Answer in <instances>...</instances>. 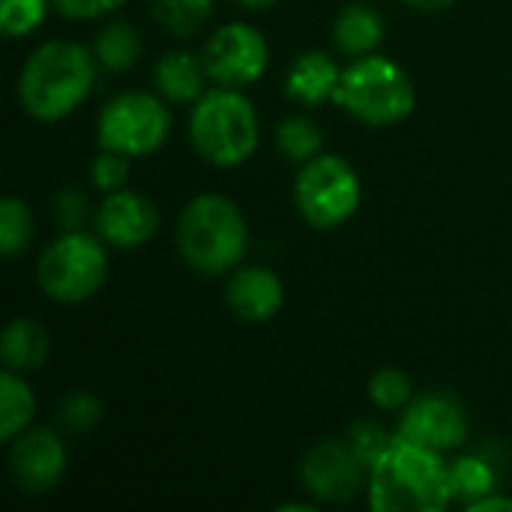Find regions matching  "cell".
<instances>
[{
  "instance_id": "cell-1",
  "label": "cell",
  "mask_w": 512,
  "mask_h": 512,
  "mask_svg": "<svg viewBox=\"0 0 512 512\" xmlns=\"http://www.w3.org/2000/svg\"><path fill=\"white\" fill-rule=\"evenodd\" d=\"M96 54L72 39H48L18 72V102L39 123L69 117L96 84Z\"/></svg>"
},
{
  "instance_id": "cell-2",
  "label": "cell",
  "mask_w": 512,
  "mask_h": 512,
  "mask_svg": "<svg viewBox=\"0 0 512 512\" xmlns=\"http://www.w3.org/2000/svg\"><path fill=\"white\" fill-rule=\"evenodd\" d=\"M369 507L375 512H441L453 501L444 453L396 438L369 468Z\"/></svg>"
},
{
  "instance_id": "cell-3",
  "label": "cell",
  "mask_w": 512,
  "mask_h": 512,
  "mask_svg": "<svg viewBox=\"0 0 512 512\" xmlns=\"http://www.w3.org/2000/svg\"><path fill=\"white\" fill-rule=\"evenodd\" d=\"M177 252L201 276L234 273L249 249V225L243 210L219 192L195 195L177 216Z\"/></svg>"
},
{
  "instance_id": "cell-4",
  "label": "cell",
  "mask_w": 512,
  "mask_h": 512,
  "mask_svg": "<svg viewBox=\"0 0 512 512\" xmlns=\"http://www.w3.org/2000/svg\"><path fill=\"white\" fill-rule=\"evenodd\" d=\"M189 141L204 162L216 168H237L258 150V111L243 90L216 87L195 102L189 117Z\"/></svg>"
},
{
  "instance_id": "cell-5",
  "label": "cell",
  "mask_w": 512,
  "mask_h": 512,
  "mask_svg": "<svg viewBox=\"0 0 512 512\" xmlns=\"http://www.w3.org/2000/svg\"><path fill=\"white\" fill-rule=\"evenodd\" d=\"M333 102L366 126H393L411 117L417 90L411 75L390 57H354L339 78Z\"/></svg>"
},
{
  "instance_id": "cell-6",
  "label": "cell",
  "mask_w": 512,
  "mask_h": 512,
  "mask_svg": "<svg viewBox=\"0 0 512 512\" xmlns=\"http://www.w3.org/2000/svg\"><path fill=\"white\" fill-rule=\"evenodd\" d=\"M108 279V252L99 234L63 231L36 261V282L54 303L75 306L99 294Z\"/></svg>"
},
{
  "instance_id": "cell-7",
  "label": "cell",
  "mask_w": 512,
  "mask_h": 512,
  "mask_svg": "<svg viewBox=\"0 0 512 512\" xmlns=\"http://www.w3.org/2000/svg\"><path fill=\"white\" fill-rule=\"evenodd\" d=\"M171 135V111L159 93L123 90L108 99L96 120V141L102 150L123 153L129 159L153 156Z\"/></svg>"
},
{
  "instance_id": "cell-8",
  "label": "cell",
  "mask_w": 512,
  "mask_h": 512,
  "mask_svg": "<svg viewBox=\"0 0 512 512\" xmlns=\"http://www.w3.org/2000/svg\"><path fill=\"white\" fill-rule=\"evenodd\" d=\"M363 186L354 165L336 153H318L294 180V201L300 216L315 231H333L360 210Z\"/></svg>"
},
{
  "instance_id": "cell-9",
  "label": "cell",
  "mask_w": 512,
  "mask_h": 512,
  "mask_svg": "<svg viewBox=\"0 0 512 512\" xmlns=\"http://www.w3.org/2000/svg\"><path fill=\"white\" fill-rule=\"evenodd\" d=\"M210 81L219 87H252L270 63V45L255 24L228 21L210 33L201 51Z\"/></svg>"
},
{
  "instance_id": "cell-10",
  "label": "cell",
  "mask_w": 512,
  "mask_h": 512,
  "mask_svg": "<svg viewBox=\"0 0 512 512\" xmlns=\"http://www.w3.org/2000/svg\"><path fill=\"white\" fill-rule=\"evenodd\" d=\"M300 483L321 504H348L369 486V465L348 441H318L300 459Z\"/></svg>"
},
{
  "instance_id": "cell-11",
  "label": "cell",
  "mask_w": 512,
  "mask_h": 512,
  "mask_svg": "<svg viewBox=\"0 0 512 512\" xmlns=\"http://www.w3.org/2000/svg\"><path fill=\"white\" fill-rule=\"evenodd\" d=\"M468 435H471L468 414L447 393L414 396L402 408V417H399V426H396V438H402L408 444L438 450V453L465 447Z\"/></svg>"
},
{
  "instance_id": "cell-12",
  "label": "cell",
  "mask_w": 512,
  "mask_h": 512,
  "mask_svg": "<svg viewBox=\"0 0 512 512\" xmlns=\"http://www.w3.org/2000/svg\"><path fill=\"white\" fill-rule=\"evenodd\" d=\"M9 477L24 495H45L57 489L66 474L69 453L54 429H24L9 441Z\"/></svg>"
},
{
  "instance_id": "cell-13",
  "label": "cell",
  "mask_w": 512,
  "mask_h": 512,
  "mask_svg": "<svg viewBox=\"0 0 512 512\" xmlns=\"http://www.w3.org/2000/svg\"><path fill=\"white\" fill-rule=\"evenodd\" d=\"M96 234L114 249H138L159 231V210L150 198L132 189L108 192L93 213Z\"/></svg>"
},
{
  "instance_id": "cell-14",
  "label": "cell",
  "mask_w": 512,
  "mask_h": 512,
  "mask_svg": "<svg viewBox=\"0 0 512 512\" xmlns=\"http://www.w3.org/2000/svg\"><path fill=\"white\" fill-rule=\"evenodd\" d=\"M225 303L246 324H267L285 306V285L270 267H237L225 285Z\"/></svg>"
},
{
  "instance_id": "cell-15",
  "label": "cell",
  "mask_w": 512,
  "mask_h": 512,
  "mask_svg": "<svg viewBox=\"0 0 512 512\" xmlns=\"http://www.w3.org/2000/svg\"><path fill=\"white\" fill-rule=\"evenodd\" d=\"M342 78V66L327 51H303L294 57L288 75H285V93L300 105H324L333 102L336 87Z\"/></svg>"
},
{
  "instance_id": "cell-16",
  "label": "cell",
  "mask_w": 512,
  "mask_h": 512,
  "mask_svg": "<svg viewBox=\"0 0 512 512\" xmlns=\"http://www.w3.org/2000/svg\"><path fill=\"white\" fill-rule=\"evenodd\" d=\"M207 78L210 75L204 69V60L183 48L165 51L153 66V81H156L159 96L174 105H195L204 96Z\"/></svg>"
},
{
  "instance_id": "cell-17",
  "label": "cell",
  "mask_w": 512,
  "mask_h": 512,
  "mask_svg": "<svg viewBox=\"0 0 512 512\" xmlns=\"http://www.w3.org/2000/svg\"><path fill=\"white\" fill-rule=\"evenodd\" d=\"M48 351H51V339H48V330L39 321H33V318H12L3 327V336H0L3 369L27 378V375L39 372L45 366Z\"/></svg>"
},
{
  "instance_id": "cell-18",
  "label": "cell",
  "mask_w": 512,
  "mask_h": 512,
  "mask_svg": "<svg viewBox=\"0 0 512 512\" xmlns=\"http://www.w3.org/2000/svg\"><path fill=\"white\" fill-rule=\"evenodd\" d=\"M384 36H387L384 18L369 3H348L333 21V45L348 57L375 54Z\"/></svg>"
},
{
  "instance_id": "cell-19",
  "label": "cell",
  "mask_w": 512,
  "mask_h": 512,
  "mask_svg": "<svg viewBox=\"0 0 512 512\" xmlns=\"http://www.w3.org/2000/svg\"><path fill=\"white\" fill-rule=\"evenodd\" d=\"M33 417H36V396H33L30 384L24 381V375L3 369V375H0V441L9 444L12 438H18L24 429H30Z\"/></svg>"
},
{
  "instance_id": "cell-20",
  "label": "cell",
  "mask_w": 512,
  "mask_h": 512,
  "mask_svg": "<svg viewBox=\"0 0 512 512\" xmlns=\"http://www.w3.org/2000/svg\"><path fill=\"white\" fill-rule=\"evenodd\" d=\"M450 477H453V501L462 504L465 510L474 507L480 498L498 492V468L489 456L483 453H468L450 462Z\"/></svg>"
},
{
  "instance_id": "cell-21",
  "label": "cell",
  "mask_w": 512,
  "mask_h": 512,
  "mask_svg": "<svg viewBox=\"0 0 512 512\" xmlns=\"http://www.w3.org/2000/svg\"><path fill=\"white\" fill-rule=\"evenodd\" d=\"M144 51V39L138 33L135 24L129 21H111L105 24L99 33H96V42H93V54H96V63L108 72H126L138 63Z\"/></svg>"
},
{
  "instance_id": "cell-22",
  "label": "cell",
  "mask_w": 512,
  "mask_h": 512,
  "mask_svg": "<svg viewBox=\"0 0 512 512\" xmlns=\"http://www.w3.org/2000/svg\"><path fill=\"white\" fill-rule=\"evenodd\" d=\"M213 3L216 0H147V9L162 30L174 36H192L210 21Z\"/></svg>"
},
{
  "instance_id": "cell-23",
  "label": "cell",
  "mask_w": 512,
  "mask_h": 512,
  "mask_svg": "<svg viewBox=\"0 0 512 512\" xmlns=\"http://www.w3.org/2000/svg\"><path fill=\"white\" fill-rule=\"evenodd\" d=\"M276 147H279V153L288 162L306 165L309 159H315L321 153L324 135H321V129H318L315 120H309L303 114H294V117H285L276 126Z\"/></svg>"
},
{
  "instance_id": "cell-24",
  "label": "cell",
  "mask_w": 512,
  "mask_h": 512,
  "mask_svg": "<svg viewBox=\"0 0 512 512\" xmlns=\"http://www.w3.org/2000/svg\"><path fill=\"white\" fill-rule=\"evenodd\" d=\"M33 213L24 198H3L0 204V255L3 258H18L27 243L33 240Z\"/></svg>"
},
{
  "instance_id": "cell-25",
  "label": "cell",
  "mask_w": 512,
  "mask_h": 512,
  "mask_svg": "<svg viewBox=\"0 0 512 512\" xmlns=\"http://www.w3.org/2000/svg\"><path fill=\"white\" fill-rule=\"evenodd\" d=\"M369 399L381 411H402L414 399V381L396 366H384L369 381Z\"/></svg>"
},
{
  "instance_id": "cell-26",
  "label": "cell",
  "mask_w": 512,
  "mask_h": 512,
  "mask_svg": "<svg viewBox=\"0 0 512 512\" xmlns=\"http://www.w3.org/2000/svg\"><path fill=\"white\" fill-rule=\"evenodd\" d=\"M57 423L63 432L69 435H81V432H90L102 423V402L87 393V390H78V393H69L63 402H60V411H57Z\"/></svg>"
},
{
  "instance_id": "cell-27",
  "label": "cell",
  "mask_w": 512,
  "mask_h": 512,
  "mask_svg": "<svg viewBox=\"0 0 512 512\" xmlns=\"http://www.w3.org/2000/svg\"><path fill=\"white\" fill-rule=\"evenodd\" d=\"M51 0H3L0 3V27L9 39L33 33L45 15H48Z\"/></svg>"
},
{
  "instance_id": "cell-28",
  "label": "cell",
  "mask_w": 512,
  "mask_h": 512,
  "mask_svg": "<svg viewBox=\"0 0 512 512\" xmlns=\"http://www.w3.org/2000/svg\"><path fill=\"white\" fill-rule=\"evenodd\" d=\"M348 444H351V450L372 468L375 462H378V456L396 441V432L390 435L384 426H378V423H354L351 429H348V438H345Z\"/></svg>"
},
{
  "instance_id": "cell-29",
  "label": "cell",
  "mask_w": 512,
  "mask_h": 512,
  "mask_svg": "<svg viewBox=\"0 0 512 512\" xmlns=\"http://www.w3.org/2000/svg\"><path fill=\"white\" fill-rule=\"evenodd\" d=\"M126 177H129V156L99 147L96 159L90 162V183L102 192H117L123 189Z\"/></svg>"
},
{
  "instance_id": "cell-30",
  "label": "cell",
  "mask_w": 512,
  "mask_h": 512,
  "mask_svg": "<svg viewBox=\"0 0 512 512\" xmlns=\"http://www.w3.org/2000/svg\"><path fill=\"white\" fill-rule=\"evenodd\" d=\"M87 219H90V204L81 189L66 186L54 195V222L60 225V231H78L84 228Z\"/></svg>"
},
{
  "instance_id": "cell-31",
  "label": "cell",
  "mask_w": 512,
  "mask_h": 512,
  "mask_svg": "<svg viewBox=\"0 0 512 512\" xmlns=\"http://www.w3.org/2000/svg\"><path fill=\"white\" fill-rule=\"evenodd\" d=\"M126 0H51V6L72 21H90V18H102L111 15L123 6Z\"/></svg>"
},
{
  "instance_id": "cell-32",
  "label": "cell",
  "mask_w": 512,
  "mask_h": 512,
  "mask_svg": "<svg viewBox=\"0 0 512 512\" xmlns=\"http://www.w3.org/2000/svg\"><path fill=\"white\" fill-rule=\"evenodd\" d=\"M468 512H512V498L501 495V492H492V495L480 498L474 507H468Z\"/></svg>"
},
{
  "instance_id": "cell-33",
  "label": "cell",
  "mask_w": 512,
  "mask_h": 512,
  "mask_svg": "<svg viewBox=\"0 0 512 512\" xmlns=\"http://www.w3.org/2000/svg\"><path fill=\"white\" fill-rule=\"evenodd\" d=\"M402 3H408V6H414L420 12H441V9L453 6L456 0H402Z\"/></svg>"
},
{
  "instance_id": "cell-34",
  "label": "cell",
  "mask_w": 512,
  "mask_h": 512,
  "mask_svg": "<svg viewBox=\"0 0 512 512\" xmlns=\"http://www.w3.org/2000/svg\"><path fill=\"white\" fill-rule=\"evenodd\" d=\"M237 6H243V9H252V12H261V9H270L273 3H279V0H234Z\"/></svg>"
},
{
  "instance_id": "cell-35",
  "label": "cell",
  "mask_w": 512,
  "mask_h": 512,
  "mask_svg": "<svg viewBox=\"0 0 512 512\" xmlns=\"http://www.w3.org/2000/svg\"><path fill=\"white\" fill-rule=\"evenodd\" d=\"M282 512H315V504H282Z\"/></svg>"
}]
</instances>
